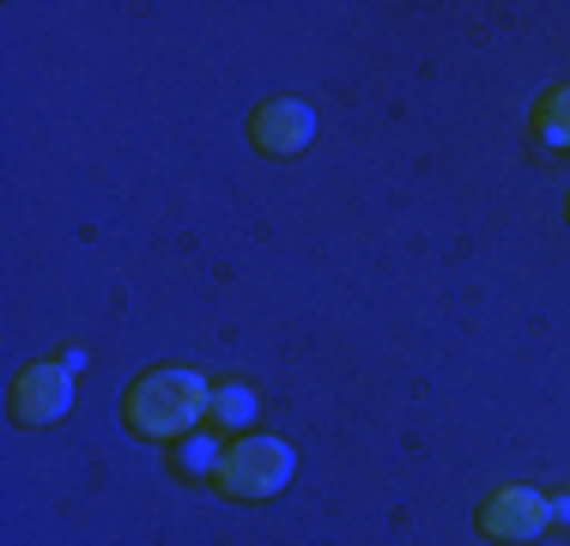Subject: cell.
<instances>
[{
	"label": "cell",
	"instance_id": "1",
	"mask_svg": "<svg viewBox=\"0 0 570 546\" xmlns=\"http://www.w3.org/2000/svg\"><path fill=\"white\" fill-rule=\"evenodd\" d=\"M200 413H213V401H207V382H200L195 371H153L121 394L128 431L158 437V443H165V437H183Z\"/></svg>",
	"mask_w": 570,
	"mask_h": 546
},
{
	"label": "cell",
	"instance_id": "2",
	"mask_svg": "<svg viewBox=\"0 0 570 546\" xmlns=\"http://www.w3.org/2000/svg\"><path fill=\"white\" fill-rule=\"evenodd\" d=\"M292 480V449L279 443V437H249V443L225 449L219 456V486L230 491V498H274V491Z\"/></svg>",
	"mask_w": 570,
	"mask_h": 546
},
{
	"label": "cell",
	"instance_id": "3",
	"mask_svg": "<svg viewBox=\"0 0 570 546\" xmlns=\"http://www.w3.org/2000/svg\"><path fill=\"white\" fill-rule=\"evenodd\" d=\"M86 364V352L67 347L56 364H31L12 382V419L19 426H56V419L73 407V371Z\"/></svg>",
	"mask_w": 570,
	"mask_h": 546
},
{
	"label": "cell",
	"instance_id": "4",
	"mask_svg": "<svg viewBox=\"0 0 570 546\" xmlns=\"http://www.w3.org/2000/svg\"><path fill=\"white\" fill-rule=\"evenodd\" d=\"M547 523H552L547 498H540V491H528V486H498L492 498L480 504V528L492 540H534Z\"/></svg>",
	"mask_w": 570,
	"mask_h": 546
},
{
	"label": "cell",
	"instance_id": "5",
	"mask_svg": "<svg viewBox=\"0 0 570 546\" xmlns=\"http://www.w3.org/2000/svg\"><path fill=\"white\" fill-rule=\"evenodd\" d=\"M249 134H255V146H262L267 158H292V153H304L309 134H316V109L297 104V98H267L262 109H255Z\"/></svg>",
	"mask_w": 570,
	"mask_h": 546
},
{
	"label": "cell",
	"instance_id": "6",
	"mask_svg": "<svg viewBox=\"0 0 570 546\" xmlns=\"http://www.w3.org/2000/svg\"><path fill=\"white\" fill-rule=\"evenodd\" d=\"M534 140L552 146V153H570V86H552L534 104Z\"/></svg>",
	"mask_w": 570,
	"mask_h": 546
},
{
	"label": "cell",
	"instance_id": "7",
	"mask_svg": "<svg viewBox=\"0 0 570 546\" xmlns=\"http://www.w3.org/2000/svg\"><path fill=\"white\" fill-rule=\"evenodd\" d=\"M213 419H219V426H243V419H255V394L249 389H219Z\"/></svg>",
	"mask_w": 570,
	"mask_h": 546
},
{
	"label": "cell",
	"instance_id": "8",
	"mask_svg": "<svg viewBox=\"0 0 570 546\" xmlns=\"http://www.w3.org/2000/svg\"><path fill=\"white\" fill-rule=\"evenodd\" d=\"M547 510H552V523H570V491L564 498H547Z\"/></svg>",
	"mask_w": 570,
	"mask_h": 546
}]
</instances>
